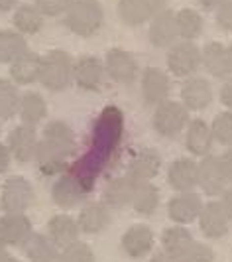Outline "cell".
Instances as JSON below:
<instances>
[{"instance_id": "f1b7e54d", "label": "cell", "mask_w": 232, "mask_h": 262, "mask_svg": "<svg viewBox=\"0 0 232 262\" xmlns=\"http://www.w3.org/2000/svg\"><path fill=\"white\" fill-rule=\"evenodd\" d=\"M22 252L30 262H57V256H59V250L50 241V236L36 231L22 245Z\"/></svg>"}, {"instance_id": "8fae6325", "label": "cell", "mask_w": 232, "mask_h": 262, "mask_svg": "<svg viewBox=\"0 0 232 262\" xmlns=\"http://www.w3.org/2000/svg\"><path fill=\"white\" fill-rule=\"evenodd\" d=\"M203 199L195 191H181L173 195L168 203V215L173 223L177 225H189L195 219H199L201 209H203Z\"/></svg>"}, {"instance_id": "6da1fadb", "label": "cell", "mask_w": 232, "mask_h": 262, "mask_svg": "<svg viewBox=\"0 0 232 262\" xmlns=\"http://www.w3.org/2000/svg\"><path fill=\"white\" fill-rule=\"evenodd\" d=\"M104 22V10L99 0H71L65 10V26L81 38L97 34Z\"/></svg>"}, {"instance_id": "9a60e30c", "label": "cell", "mask_w": 232, "mask_h": 262, "mask_svg": "<svg viewBox=\"0 0 232 262\" xmlns=\"http://www.w3.org/2000/svg\"><path fill=\"white\" fill-rule=\"evenodd\" d=\"M79 231L85 235H99L110 225V209L103 201H89L85 203L77 215Z\"/></svg>"}, {"instance_id": "83f0119b", "label": "cell", "mask_w": 232, "mask_h": 262, "mask_svg": "<svg viewBox=\"0 0 232 262\" xmlns=\"http://www.w3.org/2000/svg\"><path fill=\"white\" fill-rule=\"evenodd\" d=\"M213 132H211V126L206 124L205 120L201 118H195V120H189L187 124V136H185V146L187 150L197 158H205L208 156L211 148H213Z\"/></svg>"}, {"instance_id": "1f68e13d", "label": "cell", "mask_w": 232, "mask_h": 262, "mask_svg": "<svg viewBox=\"0 0 232 262\" xmlns=\"http://www.w3.org/2000/svg\"><path fill=\"white\" fill-rule=\"evenodd\" d=\"M14 30L18 34L26 36H34L43 28V14L39 12L34 4H20L12 16Z\"/></svg>"}, {"instance_id": "e575fe53", "label": "cell", "mask_w": 232, "mask_h": 262, "mask_svg": "<svg viewBox=\"0 0 232 262\" xmlns=\"http://www.w3.org/2000/svg\"><path fill=\"white\" fill-rule=\"evenodd\" d=\"M22 93L10 79L0 77V120H12L18 115Z\"/></svg>"}, {"instance_id": "2e32d148", "label": "cell", "mask_w": 232, "mask_h": 262, "mask_svg": "<svg viewBox=\"0 0 232 262\" xmlns=\"http://www.w3.org/2000/svg\"><path fill=\"white\" fill-rule=\"evenodd\" d=\"M45 235L50 236V241L57 247V250H63L67 247H71L73 243H77L81 231H79L77 221L71 215L59 213V215H53L48 221Z\"/></svg>"}, {"instance_id": "ee69618b", "label": "cell", "mask_w": 232, "mask_h": 262, "mask_svg": "<svg viewBox=\"0 0 232 262\" xmlns=\"http://www.w3.org/2000/svg\"><path fill=\"white\" fill-rule=\"evenodd\" d=\"M220 103L232 113V77L224 81V85L220 87Z\"/></svg>"}, {"instance_id": "ba28073f", "label": "cell", "mask_w": 232, "mask_h": 262, "mask_svg": "<svg viewBox=\"0 0 232 262\" xmlns=\"http://www.w3.org/2000/svg\"><path fill=\"white\" fill-rule=\"evenodd\" d=\"M39 144V136L34 126L18 124L6 136V146L12 154V160L20 164H28L36 156V150Z\"/></svg>"}, {"instance_id": "603a6c76", "label": "cell", "mask_w": 232, "mask_h": 262, "mask_svg": "<svg viewBox=\"0 0 232 262\" xmlns=\"http://www.w3.org/2000/svg\"><path fill=\"white\" fill-rule=\"evenodd\" d=\"M41 140L48 146H52L53 150L65 154L67 158H71L73 152H75V132L63 120H52V122H48L43 126Z\"/></svg>"}, {"instance_id": "4316f807", "label": "cell", "mask_w": 232, "mask_h": 262, "mask_svg": "<svg viewBox=\"0 0 232 262\" xmlns=\"http://www.w3.org/2000/svg\"><path fill=\"white\" fill-rule=\"evenodd\" d=\"M134 184H136V180H132L128 176L110 180L104 187L103 203L108 209H126L128 205H132Z\"/></svg>"}, {"instance_id": "f35d334b", "label": "cell", "mask_w": 232, "mask_h": 262, "mask_svg": "<svg viewBox=\"0 0 232 262\" xmlns=\"http://www.w3.org/2000/svg\"><path fill=\"white\" fill-rule=\"evenodd\" d=\"M179 262H215V252L208 245L195 241L193 245L187 249V252L181 256Z\"/></svg>"}, {"instance_id": "4dcf8cb0", "label": "cell", "mask_w": 232, "mask_h": 262, "mask_svg": "<svg viewBox=\"0 0 232 262\" xmlns=\"http://www.w3.org/2000/svg\"><path fill=\"white\" fill-rule=\"evenodd\" d=\"M195 243L191 231H187L183 225H175V227H169L164 231L161 235V247H164V252L169 254L171 258L179 262L181 256L187 252V249Z\"/></svg>"}, {"instance_id": "836d02e7", "label": "cell", "mask_w": 232, "mask_h": 262, "mask_svg": "<svg viewBox=\"0 0 232 262\" xmlns=\"http://www.w3.org/2000/svg\"><path fill=\"white\" fill-rule=\"evenodd\" d=\"M28 52V41L16 30H0V63L10 66L22 53Z\"/></svg>"}, {"instance_id": "816d5d0a", "label": "cell", "mask_w": 232, "mask_h": 262, "mask_svg": "<svg viewBox=\"0 0 232 262\" xmlns=\"http://www.w3.org/2000/svg\"><path fill=\"white\" fill-rule=\"evenodd\" d=\"M226 50H228V55H230V61H232V43L228 46V48H226Z\"/></svg>"}, {"instance_id": "5bb4252c", "label": "cell", "mask_w": 232, "mask_h": 262, "mask_svg": "<svg viewBox=\"0 0 232 262\" xmlns=\"http://www.w3.org/2000/svg\"><path fill=\"white\" fill-rule=\"evenodd\" d=\"M199 227H201V233L206 238H222V236L228 233V227H230V219L226 217V213L222 209L220 201H208L203 205L201 215H199Z\"/></svg>"}, {"instance_id": "d6986e66", "label": "cell", "mask_w": 232, "mask_h": 262, "mask_svg": "<svg viewBox=\"0 0 232 262\" xmlns=\"http://www.w3.org/2000/svg\"><path fill=\"white\" fill-rule=\"evenodd\" d=\"M122 250L128 254L130 258H144L146 254L152 252L154 247V231L148 225H132L122 236L120 243Z\"/></svg>"}, {"instance_id": "681fc988", "label": "cell", "mask_w": 232, "mask_h": 262, "mask_svg": "<svg viewBox=\"0 0 232 262\" xmlns=\"http://www.w3.org/2000/svg\"><path fill=\"white\" fill-rule=\"evenodd\" d=\"M0 262H20V260H18L16 256H12L10 252H4V254L0 256Z\"/></svg>"}, {"instance_id": "52a82bcc", "label": "cell", "mask_w": 232, "mask_h": 262, "mask_svg": "<svg viewBox=\"0 0 232 262\" xmlns=\"http://www.w3.org/2000/svg\"><path fill=\"white\" fill-rule=\"evenodd\" d=\"M201 67V50L193 41H179L168 53V69L175 77H191Z\"/></svg>"}, {"instance_id": "7dc6e473", "label": "cell", "mask_w": 232, "mask_h": 262, "mask_svg": "<svg viewBox=\"0 0 232 262\" xmlns=\"http://www.w3.org/2000/svg\"><path fill=\"white\" fill-rule=\"evenodd\" d=\"M18 6V0H0V12H10Z\"/></svg>"}, {"instance_id": "484cf974", "label": "cell", "mask_w": 232, "mask_h": 262, "mask_svg": "<svg viewBox=\"0 0 232 262\" xmlns=\"http://www.w3.org/2000/svg\"><path fill=\"white\" fill-rule=\"evenodd\" d=\"M201 66H205V69L217 79L230 77L232 73V61L228 50L222 43H206L205 50L201 52Z\"/></svg>"}, {"instance_id": "ffe728a7", "label": "cell", "mask_w": 232, "mask_h": 262, "mask_svg": "<svg viewBox=\"0 0 232 262\" xmlns=\"http://www.w3.org/2000/svg\"><path fill=\"white\" fill-rule=\"evenodd\" d=\"M213 101V87L203 77H189L181 87V103L187 111H203Z\"/></svg>"}, {"instance_id": "f6af8a7d", "label": "cell", "mask_w": 232, "mask_h": 262, "mask_svg": "<svg viewBox=\"0 0 232 262\" xmlns=\"http://www.w3.org/2000/svg\"><path fill=\"white\" fill-rule=\"evenodd\" d=\"M220 205L226 213V217L232 221V187H226L222 193H220Z\"/></svg>"}, {"instance_id": "ac0fdd59", "label": "cell", "mask_w": 232, "mask_h": 262, "mask_svg": "<svg viewBox=\"0 0 232 262\" xmlns=\"http://www.w3.org/2000/svg\"><path fill=\"white\" fill-rule=\"evenodd\" d=\"M199 180V164L193 158H177L168 170L169 185L181 193V191H193Z\"/></svg>"}, {"instance_id": "3957f363", "label": "cell", "mask_w": 232, "mask_h": 262, "mask_svg": "<svg viewBox=\"0 0 232 262\" xmlns=\"http://www.w3.org/2000/svg\"><path fill=\"white\" fill-rule=\"evenodd\" d=\"M90 191H92V184L85 182L71 170H67L61 176H57V180L53 182L52 201L59 209L69 211L73 207H79Z\"/></svg>"}, {"instance_id": "e0dca14e", "label": "cell", "mask_w": 232, "mask_h": 262, "mask_svg": "<svg viewBox=\"0 0 232 262\" xmlns=\"http://www.w3.org/2000/svg\"><path fill=\"white\" fill-rule=\"evenodd\" d=\"M171 93V81L159 67H148L142 75V95L148 105H159L168 101Z\"/></svg>"}, {"instance_id": "f546056e", "label": "cell", "mask_w": 232, "mask_h": 262, "mask_svg": "<svg viewBox=\"0 0 232 262\" xmlns=\"http://www.w3.org/2000/svg\"><path fill=\"white\" fill-rule=\"evenodd\" d=\"M18 117L22 120V124L36 128L38 124H41V120L48 117V103H45V99L36 91H26L20 97Z\"/></svg>"}, {"instance_id": "d4e9b609", "label": "cell", "mask_w": 232, "mask_h": 262, "mask_svg": "<svg viewBox=\"0 0 232 262\" xmlns=\"http://www.w3.org/2000/svg\"><path fill=\"white\" fill-rule=\"evenodd\" d=\"M148 38L154 43L155 48H168L173 46L175 39L179 38L177 32V22H175V14L164 10L157 14L154 20L150 22V30H148Z\"/></svg>"}, {"instance_id": "f907efd6", "label": "cell", "mask_w": 232, "mask_h": 262, "mask_svg": "<svg viewBox=\"0 0 232 262\" xmlns=\"http://www.w3.org/2000/svg\"><path fill=\"white\" fill-rule=\"evenodd\" d=\"M8 247H6V245H4V241H2V238H0V256H2V254H4V252H8Z\"/></svg>"}, {"instance_id": "7bdbcfd3", "label": "cell", "mask_w": 232, "mask_h": 262, "mask_svg": "<svg viewBox=\"0 0 232 262\" xmlns=\"http://www.w3.org/2000/svg\"><path fill=\"white\" fill-rule=\"evenodd\" d=\"M220 160V166H222V171L226 176V182L232 184V148H228L222 156H219Z\"/></svg>"}, {"instance_id": "bcb514c9", "label": "cell", "mask_w": 232, "mask_h": 262, "mask_svg": "<svg viewBox=\"0 0 232 262\" xmlns=\"http://www.w3.org/2000/svg\"><path fill=\"white\" fill-rule=\"evenodd\" d=\"M224 2H226V0H199V4L205 6V8H208V10H217V8H220Z\"/></svg>"}, {"instance_id": "4fadbf2b", "label": "cell", "mask_w": 232, "mask_h": 262, "mask_svg": "<svg viewBox=\"0 0 232 262\" xmlns=\"http://www.w3.org/2000/svg\"><path fill=\"white\" fill-rule=\"evenodd\" d=\"M226 176L222 171L219 156H205L199 162V180L197 185L203 189V193L208 197L220 195L226 189Z\"/></svg>"}, {"instance_id": "5b68a950", "label": "cell", "mask_w": 232, "mask_h": 262, "mask_svg": "<svg viewBox=\"0 0 232 262\" xmlns=\"http://www.w3.org/2000/svg\"><path fill=\"white\" fill-rule=\"evenodd\" d=\"M189 111L179 101H164L154 113V128L159 136H177L189 124Z\"/></svg>"}, {"instance_id": "ab89813d", "label": "cell", "mask_w": 232, "mask_h": 262, "mask_svg": "<svg viewBox=\"0 0 232 262\" xmlns=\"http://www.w3.org/2000/svg\"><path fill=\"white\" fill-rule=\"evenodd\" d=\"M69 4H71V0H36L34 6L43 16H59V14H65Z\"/></svg>"}, {"instance_id": "8992f818", "label": "cell", "mask_w": 232, "mask_h": 262, "mask_svg": "<svg viewBox=\"0 0 232 262\" xmlns=\"http://www.w3.org/2000/svg\"><path fill=\"white\" fill-rule=\"evenodd\" d=\"M164 10H168L166 0H120L118 2V16L128 26H140L146 22H152Z\"/></svg>"}, {"instance_id": "7a4b0ae2", "label": "cell", "mask_w": 232, "mask_h": 262, "mask_svg": "<svg viewBox=\"0 0 232 262\" xmlns=\"http://www.w3.org/2000/svg\"><path fill=\"white\" fill-rule=\"evenodd\" d=\"M39 83L48 91H65L73 83V59H71V55L63 50H52L45 55H41Z\"/></svg>"}, {"instance_id": "7c38bea8", "label": "cell", "mask_w": 232, "mask_h": 262, "mask_svg": "<svg viewBox=\"0 0 232 262\" xmlns=\"http://www.w3.org/2000/svg\"><path fill=\"white\" fill-rule=\"evenodd\" d=\"M104 71L106 75L116 81V83H122V85H128L136 79L138 73V63L134 59V55L126 50H120L114 48L106 53L104 57Z\"/></svg>"}, {"instance_id": "277c9868", "label": "cell", "mask_w": 232, "mask_h": 262, "mask_svg": "<svg viewBox=\"0 0 232 262\" xmlns=\"http://www.w3.org/2000/svg\"><path fill=\"white\" fill-rule=\"evenodd\" d=\"M36 201L34 185L22 176H10L0 187V209L4 215L26 213Z\"/></svg>"}, {"instance_id": "44dd1931", "label": "cell", "mask_w": 232, "mask_h": 262, "mask_svg": "<svg viewBox=\"0 0 232 262\" xmlns=\"http://www.w3.org/2000/svg\"><path fill=\"white\" fill-rule=\"evenodd\" d=\"M39 67H41V55L36 52L22 53L18 59L10 63V81L18 87H26L39 81Z\"/></svg>"}, {"instance_id": "60d3db41", "label": "cell", "mask_w": 232, "mask_h": 262, "mask_svg": "<svg viewBox=\"0 0 232 262\" xmlns=\"http://www.w3.org/2000/svg\"><path fill=\"white\" fill-rule=\"evenodd\" d=\"M217 24L222 30L232 32V0H226L220 8H217Z\"/></svg>"}, {"instance_id": "74e56055", "label": "cell", "mask_w": 232, "mask_h": 262, "mask_svg": "<svg viewBox=\"0 0 232 262\" xmlns=\"http://www.w3.org/2000/svg\"><path fill=\"white\" fill-rule=\"evenodd\" d=\"M57 262H95V252L87 243L77 241L71 247L59 250Z\"/></svg>"}, {"instance_id": "9c48e42d", "label": "cell", "mask_w": 232, "mask_h": 262, "mask_svg": "<svg viewBox=\"0 0 232 262\" xmlns=\"http://www.w3.org/2000/svg\"><path fill=\"white\" fill-rule=\"evenodd\" d=\"M104 63L95 55H83L73 63V81L83 91H99L104 83Z\"/></svg>"}, {"instance_id": "8d00e7d4", "label": "cell", "mask_w": 232, "mask_h": 262, "mask_svg": "<svg viewBox=\"0 0 232 262\" xmlns=\"http://www.w3.org/2000/svg\"><path fill=\"white\" fill-rule=\"evenodd\" d=\"M211 132H213V138L219 142V144L232 148V113L230 111H224L215 117L213 124H211Z\"/></svg>"}, {"instance_id": "b9f144b4", "label": "cell", "mask_w": 232, "mask_h": 262, "mask_svg": "<svg viewBox=\"0 0 232 262\" xmlns=\"http://www.w3.org/2000/svg\"><path fill=\"white\" fill-rule=\"evenodd\" d=\"M10 164H12V154H10L6 142H0V176L8 171Z\"/></svg>"}, {"instance_id": "7402d4cb", "label": "cell", "mask_w": 232, "mask_h": 262, "mask_svg": "<svg viewBox=\"0 0 232 262\" xmlns=\"http://www.w3.org/2000/svg\"><path fill=\"white\" fill-rule=\"evenodd\" d=\"M161 158L155 150H140L130 158L126 166V176L138 182H152L159 173Z\"/></svg>"}, {"instance_id": "cb8c5ba5", "label": "cell", "mask_w": 232, "mask_h": 262, "mask_svg": "<svg viewBox=\"0 0 232 262\" xmlns=\"http://www.w3.org/2000/svg\"><path fill=\"white\" fill-rule=\"evenodd\" d=\"M34 162H36L38 171L45 178H57L63 171L69 170V158L61 152H57V150H53L52 146H48L41 138H39Z\"/></svg>"}, {"instance_id": "c3c4849f", "label": "cell", "mask_w": 232, "mask_h": 262, "mask_svg": "<svg viewBox=\"0 0 232 262\" xmlns=\"http://www.w3.org/2000/svg\"><path fill=\"white\" fill-rule=\"evenodd\" d=\"M150 262H177L175 258H171L169 254H166V252H155L154 256L150 258Z\"/></svg>"}, {"instance_id": "d6a6232c", "label": "cell", "mask_w": 232, "mask_h": 262, "mask_svg": "<svg viewBox=\"0 0 232 262\" xmlns=\"http://www.w3.org/2000/svg\"><path fill=\"white\" fill-rule=\"evenodd\" d=\"M159 205V191L150 182H138L134 184V197H132V207L140 215H152Z\"/></svg>"}, {"instance_id": "30bf717a", "label": "cell", "mask_w": 232, "mask_h": 262, "mask_svg": "<svg viewBox=\"0 0 232 262\" xmlns=\"http://www.w3.org/2000/svg\"><path fill=\"white\" fill-rule=\"evenodd\" d=\"M34 233L32 219L26 213H12L0 217V238L10 249H22V245Z\"/></svg>"}, {"instance_id": "d590c367", "label": "cell", "mask_w": 232, "mask_h": 262, "mask_svg": "<svg viewBox=\"0 0 232 262\" xmlns=\"http://www.w3.org/2000/svg\"><path fill=\"white\" fill-rule=\"evenodd\" d=\"M175 22H177V32H179V38H183L185 41H191V39L199 38L201 32H203V16L191 10V8H183L175 14Z\"/></svg>"}]
</instances>
